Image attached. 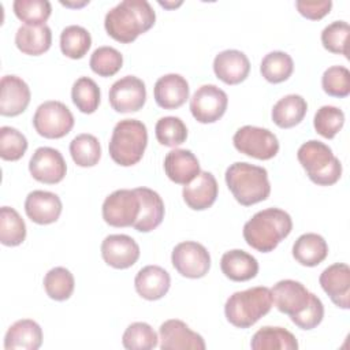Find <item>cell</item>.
I'll return each instance as SVG.
<instances>
[{"instance_id":"obj_17","label":"cell","mask_w":350,"mask_h":350,"mask_svg":"<svg viewBox=\"0 0 350 350\" xmlns=\"http://www.w3.org/2000/svg\"><path fill=\"white\" fill-rule=\"evenodd\" d=\"M320 286L340 309L350 308V268L345 262L327 267L319 278Z\"/></svg>"},{"instance_id":"obj_2","label":"cell","mask_w":350,"mask_h":350,"mask_svg":"<svg viewBox=\"0 0 350 350\" xmlns=\"http://www.w3.org/2000/svg\"><path fill=\"white\" fill-rule=\"evenodd\" d=\"M291 216L280 208H267L254 213L243 226L246 243L261 253H269L290 235Z\"/></svg>"},{"instance_id":"obj_26","label":"cell","mask_w":350,"mask_h":350,"mask_svg":"<svg viewBox=\"0 0 350 350\" xmlns=\"http://www.w3.org/2000/svg\"><path fill=\"white\" fill-rule=\"evenodd\" d=\"M42 345V328L31 319H22L10 325L4 336L5 350H37Z\"/></svg>"},{"instance_id":"obj_35","label":"cell","mask_w":350,"mask_h":350,"mask_svg":"<svg viewBox=\"0 0 350 350\" xmlns=\"http://www.w3.org/2000/svg\"><path fill=\"white\" fill-rule=\"evenodd\" d=\"M26 238V224L16 209L0 208V242L4 246H18Z\"/></svg>"},{"instance_id":"obj_29","label":"cell","mask_w":350,"mask_h":350,"mask_svg":"<svg viewBox=\"0 0 350 350\" xmlns=\"http://www.w3.org/2000/svg\"><path fill=\"white\" fill-rule=\"evenodd\" d=\"M328 256L327 241L316 232H306L293 245V257L304 267H316Z\"/></svg>"},{"instance_id":"obj_42","label":"cell","mask_w":350,"mask_h":350,"mask_svg":"<svg viewBox=\"0 0 350 350\" xmlns=\"http://www.w3.org/2000/svg\"><path fill=\"white\" fill-rule=\"evenodd\" d=\"M345 124V113L335 105L320 107L313 118V126L317 134L332 139Z\"/></svg>"},{"instance_id":"obj_37","label":"cell","mask_w":350,"mask_h":350,"mask_svg":"<svg viewBox=\"0 0 350 350\" xmlns=\"http://www.w3.org/2000/svg\"><path fill=\"white\" fill-rule=\"evenodd\" d=\"M74 105L83 113H93L100 105L101 92L98 85L89 77H79L71 88Z\"/></svg>"},{"instance_id":"obj_1","label":"cell","mask_w":350,"mask_h":350,"mask_svg":"<svg viewBox=\"0 0 350 350\" xmlns=\"http://www.w3.org/2000/svg\"><path fill=\"white\" fill-rule=\"evenodd\" d=\"M156 22V12L146 0H123L111 8L104 18L109 37L122 44H130L146 33Z\"/></svg>"},{"instance_id":"obj_48","label":"cell","mask_w":350,"mask_h":350,"mask_svg":"<svg viewBox=\"0 0 350 350\" xmlns=\"http://www.w3.org/2000/svg\"><path fill=\"white\" fill-rule=\"evenodd\" d=\"M159 4L160 5H163V7H165V8H175V7H178V5H180L182 4V1H178V3H167V1H159Z\"/></svg>"},{"instance_id":"obj_16","label":"cell","mask_w":350,"mask_h":350,"mask_svg":"<svg viewBox=\"0 0 350 350\" xmlns=\"http://www.w3.org/2000/svg\"><path fill=\"white\" fill-rule=\"evenodd\" d=\"M276 309L290 317L302 312L309 304L310 291L298 280L283 279L271 288Z\"/></svg>"},{"instance_id":"obj_13","label":"cell","mask_w":350,"mask_h":350,"mask_svg":"<svg viewBox=\"0 0 350 350\" xmlns=\"http://www.w3.org/2000/svg\"><path fill=\"white\" fill-rule=\"evenodd\" d=\"M30 175L46 185H55L64 179L67 172V164L63 154L49 146L37 148L29 161Z\"/></svg>"},{"instance_id":"obj_6","label":"cell","mask_w":350,"mask_h":350,"mask_svg":"<svg viewBox=\"0 0 350 350\" xmlns=\"http://www.w3.org/2000/svg\"><path fill=\"white\" fill-rule=\"evenodd\" d=\"M297 159L308 178L319 186H331L340 179L342 164L332 149L321 141L304 142L297 150Z\"/></svg>"},{"instance_id":"obj_25","label":"cell","mask_w":350,"mask_h":350,"mask_svg":"<svg viewBox=\"0 0 350 350\" xmlns=\"http://www.w3.org/2000/svg\"><path fill=\"white\" fill-rule=\"evenodd\" d=\"M139 197V215L134 223V228L139 232H150L157 228L165 213L164 202L160 194L149 187H137L135 189Z\"/></svg>"},{"instance_id":"obj_11","label":"cell","mask_w":350,"mask_h":350,"mask_svg":"<svg viewBox=\"0 0 350 350\" xmlns=\"http://www.w3.org/2000/svg\"><path fill=\"white\" fill-rule=\"evenodd\" d=\"M228 105L227 93L216 85L200 86L190 98V112L200 123H215L219 120Z\"/></svg>"},{"instance_id":"obj_10","label":"cell","mask_w":350,"mask_h":350,"mask_svg":"<svg viewBox=\"0 0 350 350\" xmlns=\"http://www.w3.org/2000/svg\"><path fill=\"white\" fill-rule=\"evenodd\" d=\"M171 262L182 276L200 279L211 268V254L204 245L194 241H185L172 249Z\"/></svg>"},{"instance_id":"obj_27","label":"cell","mask_w":350,"mask_h":350,"mask_svg":"<svg viewBox=\"0 0 350 350\" xmlns=\"http://www.w3.org/2000/svg\"><path fill=\"white\" fill-rule=\"evenodd\" d=\"M220 268L230 280L247 282L258 273V261L254 256L242 249H232L221 256Z\"/></svg>"},{"instance_id":"obj_47","label":"cell","mask_w":350,"mask_h":350,"mask_svg":"<svg viewBox=\"0 0 350 350\" xmlns=\"http://www.w3.org/2000/svg\"><path fill=\"white\" fill-rule=\"evenodd\" d=\"M295 7L298 12L310 21L324 18L332 8L331 0H297Z\"/></svg>"},{"instance_id":"obj_44","label":"cell","mask_w":350,"mask_h":350,"mask_svg":"<svg viewBox=\"0 0 350 350\" xmlns=\"http://www.w3.org/2000/svg\"><path fill=\"white\" fill-rule=\"evenodd\" d=\"M350 26L345 21H334L327 25L321 31L323 46L332 53L347 56V40H349Z\"/></svg>"},{"instance_id":"obj_18","label":"cell","mask_w":350,"mask_h":350,"mask_svg":"<svg viewBox=\"0 0 350 350\" xmlns=\"http://www.w3.org/2000/svg\"><path fill=\"white\" fill-rule=\"evenodd\" d=\"M63 209L57 194L46 190H33L25 200V212L27 217L37 224L45 226L57 221Z\"/></svg>"},{"instance_id":"obj_21","label":"cell","mask_w":350,"mask_h":350,"mask_svg":"<svg viewBox=\"0 0 350 350\" xmlns=\"http://www.w3.org/2000/svg\"><path fill=\"white\" fill-rule=\"evenodd\" d=\"M219 193V186L215 175L208 171H201L190 183L183 186L182 196L186 205L194 211H205L211 208Z\"/></svg>"},{"instance_id":"obj_34","label":"cell","mask_w":350,"mask_h":350,"mask_svg":"<svg viewBox=\"0 0 350 350\" xmlns=\"http://www.w3.org/2000/svg\"><path fill=\"white\" fill-rule=\"evenodd\" d=\"M70 154L79 167H94L101 159V145L93 134L82 133L70 142Z\"/></svg>"},{"instance_id":"obj_3","label":"cell","mask_w":350,"mask_h":350,"mask_svg":"<svg viewBox=\"0 0 350 350\" xmlns=\"http://www.w3.org/2000/svg\"><path fill=\"white\" fill-rule=\"evenodd\" d=\"M224 178L234 198L243 206L261 202L271 194L268 171L264 167L235 161L226 170Z\"/></svg>"},{"instance_id":"obj_31","label":"cell","mask_w":350,"mask_h":350,"mask_svg":"<svg viewBox=\"0 0 350 350\" xmlns=\"http://www.w3.org/2000/svg\"><path fill=\"white\" fill-rule=\"evenodd\" d=\"M253 350H297V338L282 327H261L254 332L250 340Z\"/></svg>"},{"instance_id":"obj_40","label":"cell","mask_w":350,"mask_h":350,"mask_svg":"<svg viewBox=\"0 0 350 350\" xmlns=\"http://www.w3.org/2000/svg\"><path fill=\"white\" fill-rule=\"evenodd\" d=\"M14 14L25 25H45L52 12V5L48 0H15L12 3Z\"/></svg>"},{"instance_id":"obj_30","label":"cell","mask_w":350,"mask_h":350,"mask_svg":"<svg viewBox=\"0 0 350 350\" xmlns=\"http://www.w3.org/2000/svg\"><path fill=\"white\" fill-rule=\"evenodd\" d=\"M308 111L306 100L299 94H286L272 107L271 118L280 129H291L299 124Z\"/></svg>"},{"instance_id":"obj_38","label":"cell","mask_w":350,"mask_h":350,"mask_svg":"<svg viewBox=\"0 0 350 350\" xmlns=\"http://www.w3.org/2000/svg\"><path fill=\"white\" fill-rule=\"evenodd\" d=\"M156 331L144 321L131 323L122 336V345L127 350H152L157 346Z\"/></svg>"},{"instance_id":"obj_39","label":"cell","mask_w":350,"mask_h":350,"mask_svg":"<svg viewBox=\"0 0 350 350\" xmlns=\"http://www.w3.org/2000/svg\"><path fill=\"white\" fill-rule=\"evenodd\" d=\"M154 134L161 145L175 148L186 141L187 127L178 116H164L156 122Z\"/></svg>"},{"instance_id":"obj_12","label":"cell","mask_w":350,"mask_h":350,"mask_svg":"<svg viewBox=\"0 0 350 350\" xmlns=\"http://www.w3.org/2000/svg\"><path fill=\"white\" fill-rule=\"evenodd\" d=\"M108 100L116 112H137L146 101L145 82L135 75H126L112 83Z\"/></svg>"},{"instance_id":"obj_15","label":"cell","mask_w":350,"mask_h":350,"mask_svg":"<svg viewBox=\"0 0 350 350\" xmlns=\"http://www.w3.org/2000/svg\"><path fill=\"white\" fill-rule=\"evenodd\" d=\"M101 257L115 269L133 267L139 258V246L126 234H111L101 242Z\"/></svg>"},{"instance_id":"obj_43","label":"cell","mask_w":350,"mask_h":350,"mask_svg":"<svg viewBox=\"0 0 350 350\" xmlns=\"http://www.w3.org/2000/svg\"><path fill=\"white\" fill-rule=\"evenodd\" d=\"M27 150L26 137L15 127H0V157L7 161H16Z\"/></svg>"},{"instance_id":"obj_41","label":"cell","mask_w":350,"mask_h":350,"mask_svg":"<svg viewBox=\"0 0 350 350\" xmlns=\"http://www.w3.org/2000/svg\"><path fill=\"white\" fill-rule=\"evenodd\" d=\"M89 66L92 71L100 77H112L122 68L123 56L113 46H98L93 51Z\"/></svg>"},{"instance_id":"obj_4","label":"cell","mask_w":350,"mask_h":350,"mask_svg":"<svg viewBox=\"0 0 350 350\" xmlns=\"http://www.w3.org/2000/svg\"><path fill=\"white\" fill-rule=\"evenodd\" d=\"M272 305L271 288L257 286L231 294L226 301L224 314L234 327L249 328L269 313Z\"/></svg>"},{"instance_id":"obj_24","label":"cell","mask_w":350,"mask_h":350,"mask_svg":"<svg viewBox=\"0 0 350 350\" xmlns=\"http://www.w3.org/2000/svg\"><path fill=\"white\" fill-rule=\"evenodd\" d=\"M171 286L170 273L159 265H146L141 268L134 279V287L139 297L148 301L163 298Z\"/></svg>"},{"instance_id":"obj_8","label":"cell","mask_w":350,"mask_h":350,"mask_svg":"<svg viewBox=\"0 0 350 350\" xmlns=\"http://www.w3.org/2000/svg\"><path fill=\"white\" fill-rule=\"evenodd\" d=\"M232 144L239 153L258 160H269L279 152L278 137L271 130L258 126L239 127L232 137Z\"/></svg>"},{"instance_id":"obj_20","label":"cell","mask_w":350,"mask_h":350,"mask_svg":"<svg viewBox=\"0 0 350 350\" xmlns=\"http://www.w3.org/2000/svg\"><path fill=\"white\" fill-rule=\"evenodd\" d=\"M215 75L227 85L243 82L250 72L249 57L238 49H226L213 59Z\"/></svg>"},{"instance_id":"obj_23","label":"cell","mask_w":350,"mask_h":350,"mask_svg":"<svg viewBox=\"0 0 350 350\" xmlns=\"http://www.w3.org/2000/svg\"><path fill=\"white\" fill-rule=\"evenodd\" d=\"M164 171L170 180L185 186L201 172V168L198 159L191 150L175 148L164 157Z\"/></svg>"},{"instance_id":"obj_32","label":"cell","mask_w":350,"mask_h":350,"mask_svg":"<svg viewBox=\"0 0 350 350\" xmlns=\"http://www.w3.org/2000/svg\"><path fill=\"white\" fill-rule=\"evenodd\" d=\"M92 46L90 33L79 26H66L60 33V49L62 53L70 59H82Z\"/></svg>"},{"instance_id":"obj_7","label":"cell","mask_w":350,"mask_h":350,"mask_svg":"<svg viewBox=\"0 0 350 350\" xmlns=\"http://www.w3.org/2000/svg\"><path fill=\"white\" fill-rule=\"evenodd\" d=\"M33 127L44 138L57 139L74 127V115L62 101L49 100L40 104L33 115Z\"/></svg>"},{"instance_id":"obj_19","label":"cell","mask_w":350,"mask_h":350,"mask_svg":"<svg viewBox=\"0 0 350 350\" xmlns=\"http://www.w3.org/2000/svg\"><path fill=\"white\" fill-rule=\"evenodd\" d=\"M29 85L16 75H4L0 81V113L3 116H18L30 103Z\"/></svg>"},{"instance_id":"obj_45","label":"cell","mask_w":350,"mask_h":350,"mask_svg":"<svg viewBox=\"0 0 350 350\" xmlns=\"http://www.w3.org/2000/svg\"><path fill=\"white\" fill-rule=\"evenodd\" d=\"M321 86L328 96L347 97L350 94V71L343 66L328 67L323 72Z\"/></svg>"},{"instance_id":"obj_22","label":"cell","mask_w":350,"mask_h":350,"mask_svg":"<svg viewBox=\"0 0 350 350\" xmlns=\"http://www.w3.org/2000/svg\"><path fill=\"white\" fill-rule=\"evenodd\" d=\"M189 82L180 74H165L160 77L153 88L154 101L160 108L176 109L189 98Z\"/></svg>"},{"instance_id":"obj_5","label":"cell","mask_w":350,"mask_h":350,"mask_svg":"<svg viewBox=\"0 0 350 350\" xmlns=\"http://www.w3.org/2000/svg\"><path fill=\"white\" fill-rule=\"evenodd\" d=\"M146 145L148 129L145 123L138 119H123L112 130L108 150L116 164L131 167L142 159Z\"/></svg>"},{"instance_id":"obj_28","label":"cell","mask_w":350,"mask_h":350,"mask_svg":"<svg viewBox=\"0 0 350 350\" xmlns=\"http://www.w3.org/2000/svg\"><path fill=\"white\" fill-rule=\"evenodd\" d=\"M15 44L25 55H42L52 45L51 27L48 25H22L15 33Z\"/></svg>"},{"instance_id":"obj_14","label":"cell","mask_w":350,"mask_h":350,"mask_svg":"<svg viewBox=\"0 0 350 350\" xmlns=\"http://www.w3.org/2000/svg\"><path fill=\"white\" fill-rule=\"evenodd\" d=\"M161 350H205L204 338L178 319L165 320L159 328Z\"/></svg>"},{"instance_id":"obj_33","label":"cell","mask_w":350,"mask_h":350,"mask_svg":"<svg viewBox=\"0 0 350 350\" xmlns=\"http://www.w3.org/2000/svg\"><path fill=\"white\" fill-rule=\"evenodd\" d=\"M293 71V57L283 51H272L267 53L260 64L261 75L271 83H280L287 81Z\"/></svg>"},{"instance_id":"obj_46","label":"cell","mask_w":350,"mask_h":350,"mask_svg":"<svg viewBox=\"0 0 350 350\" xmlns=\"http://www.w3.org/2000/svg\"><path fill=\"white\" fill-rule=\"evenodd\" d=\"M323 317H324V305L317 295L310 293L309 304L306 305V308L298 314L291 316L290 319L298 328L309 331L316 328L323 321Z\"/></svg>"},{"instance_id":"obj_36","label":"cell","mask_w":350,"mask_h":350,"mask_svg":"<svg viewBox=\"0 0 350 350\" xmlns=\"http://www.w3.org/2000/svg\"><path fill=\"white\" fill-rule=\"evenodd\" d=\"M75 287L74 275L64 267H55L44 276V288L49 298L55 301L68 299Z\"/></svg>"},{"instance_id":"obj_9","label":"cell","mask_w":350,"mask_h":350,"mask_svg":"<svg viewBox=\"0 0 350 350\" xmlns=\"http://www.w3.org/2000/svg\"><path fill=\"white\" fill-rule=\"evenodd\" d=\"M139 197L135 189H119L105 197L103 219L112 227H131L139 215Z\"/></svg>"}]
</instances>
